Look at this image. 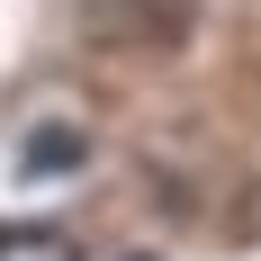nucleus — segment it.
I'll list each match as a JSON object with an SVG mask.
<instances>
[{"label": "nucleus", "mask_w": 261, "mask_h": 261, "mask_svg": "<svg viewBox=\"0 0 261 261\" xmlns=\"http://www.w3.org/2000/svg\"><path fill=\"white\" fill-rule=\"evenodd\" d=\"M0 261H72V243L54 225H0Z\"/></svg>", "instance_id": "nucleus-1"}, {"label": "nucleus", "mask_w": 261, "mask_h": 261, "mask_svg": "<svg viewBox=\"0 0 261 261\" xmlns=\"http://www.w3.org/2000/svg\"><path fill=\"white\" fill-rule=\"evenodd\" d=\"M27 162H45V171H54V162H81V135H72V126L36 135V144H27Z\"/></svg>", "instance_id": "nucleus-2"}]
</instances>
